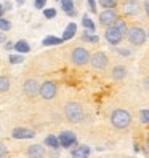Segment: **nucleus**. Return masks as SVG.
<instances>
[{"instance_id":"b1692460","label":"nucleus","mask_w":149,"mask_h":158,"mask_svg":"<svg viewBox=\"0 0 149 158\" xmlns=\"http://www.w3.org/2000/svg\"><path fill=\"white\" fill-rule=\"evenodd\" d=\"M61 10L64 13L74 11V0H61Z\"/></svg>"},{"instance_id":"473e14b6","label":"nucleus","mask_w":149,"mask_h":158,"mask_svg":"<svg viewBox=\"0 0 149 158\" xmlns=\"http://www.w3.org/2000/svg\"><path fill=\"white\" fill-rule=\"evenodd\" d=\"M88 5H90L91 13H98V10H96V2H95V0H88Z\"/></svg>"},{"instance_id":"dca6fc26","label":"nucleus","mask_w":149,"mask_h":158,"mask_svg":"<svg viewBox=\"0 0 149 158\" xmlns=\"http://www.w3.org/2000/svg\"><path fill=\"white\" fill-rule=\"evenodd\" d=\"M13 50L18 51V54H26L31 51V45L27 43L26 40H18L15 45H13Z\"/></svg>"},{"instance_id":"f03ea898","label":"nucleus","mask_w":149,"mask_h":158,"mask_svg":"<svg viewBox=\"0 0 149 158\" xmlns=\"http://www.w3.org/2000/svg\"><path fill=\"white\" fill-rule=\"evenodd\" d=\"M111 125H112L116 129H128L130 125H132V114L128 112L127 109H116L111 114Z\"/></svg>"},{"instance_id":"4c0bfd02","label":"nucleus","mask_w":149,"mask_h":158,"mask_svg":"<svg viewBox=\"0 0 149 158\" xmlns=\"http://www.w3.org/2000/svg\"><path fill=\"white\" fill-rule=\"evenodd\" d=\"M144 10H146V13L149 16V0H146V2H144Z\"/></svg>"},{"instance_id":"ea45409f","label":"nucleus","mask_w":149,"mask_h":158,"mask_svg":"<svg viewBox=\"0 0 149 158\" xmlns=\"http://www.w3.org/2000/svg\"><path fill=\"white\" fill-rule=\"evenodd\" d=\"M16 3H18V5H23V3H24V0H16Z\"/></svg>"},{"instance_id":"1a4fd4ad","label":"nucleus","mask_w":149,"mask_h":158,"mask_svg":"<svg viewBox=\"0 0 149 158\" xmlns=\"http://www.w3.org/2000/svg\"><path fill=\"white\" fill-rule=\"evenodd\" d=\"M98 19H99V24L103 27H109L119 19V13H117V10H103L99 13Z\"/></svg>"},{"instance_id":"bb28decb","label":"nucleus","mask_w":149,"mask_h":158,"mask_svg":"<svg viewBox=\"0 0 149 158\" xmlns=\"http://www.w3.org/2000/svg\"><path fill=\"white\" fill-rule=\"evenodd\" d=\"M8 61H10L11 64H21L24 61V58H23V54H10V56H8Z\"/></svg>"},{"instance_id":"c756f323","label":"nucleus","mask_w":149,"mask_h":158,"mask_svg":"<svg viewBox=\"0 0 149 158\" xmlns=\"http://www.w3.org/2000/svg\"><path fill=\"white\" fill-rule=\"evenodd\" d=\"M7 156H8V147L3 142H0V158H7Z\"/></svg>"},{"instance_id":"a19ab883","label":"nucleus","mask_w":149,"mask_h":158,"mask_svg":"<svg viewBox=\"0 0 149 158\" xmlns=\"http://www.w3.org/2000/svg\"><path fill=\"white\" fill-rule=\"evenodd\" d=\"M146 142L149 144V131H147V137H146Z\"/></svg>"},{"instance_id":"f8f14e48","label":"nucleus","mask_w":149,"mask_h":158,"mask_svg":"<svg viewBox=\"0 0 149 158\" xmlns=\"http://www.w3.org/2000/svg\"><path fill=\"white\" fill-rule=\"evenodd\" d=\"M11 137L13 139H20V141H24V139H34L35 137V131L31 128L26 126H18L11 131Z\"/></svg>"},{"instance_id":"a878e982","label":"nucleus","mask_w":149,"mask_h":158,"mask_svg":"<svg viewBox=\"0 0 149 158\" xmlns=\"http://www.w3.org/2000/svg\"><path fill=\"white\" fill-rule=\"evenodd\" d=\"M82 40H83V42H90V43H98V42H99L98 35H90L88 32L82 34Z\"/></svg>"},{"instance_id":"58836bf2","label":"nucleus","mask_w":149,"mask_h":158,"mask_svg":"<svg viewBox=\"0 0 149 158\" xmlns=\"http://www.w3.org/2000/svg\"><path fill=\"white\" fill-rule=\"evenodd\" d=\"M3 13H5V10H3V5L0 3V18H3Z\"/></svg>"},{"instance_id":"f704fd0d","label":"nucleus","mask_w":149,"mask_h":158,"mask_svg":"<svg viewBox=\"0 0 149 158\" xmlns=\"http://www.w3.org/2000/svg\"><path fill=\"white\" fill-rule=\"evenodd\" d=\"M50 156H51V158H58V156H59V150H51V152H50Z\"/></svg>"},{"instance_id":"7c9ffc66","label":"nucleus","mask_w":149,"mask_h":158,"mask_svg":"<svg viewBox=\"0 0 149 158\" xmlns=\"http://www.w3.org/2000/svg\"><path fill=\"white\" fill-rule=\"evenodd\" d=\"M45 5H46V0H35L34 2V6L37 8V10H42Z\"/></svg>"},{"instance_id":"20e7f679","label":"nucleus","mask_w":149,"mask_h":158,"mask_svg":"<svg viewBox=\"0 0 149 158\" xmlns=\"http://www.w3.org/2000/svg\"><path fill=\"white\" fill-rule=\"evenodd\" d=\"M90 58H91L90 51L87 48H83V46H77V48H74L72 53H71V62L77 67L87 66L90 62Z\"/></svg>"},{"instance_id":"9d476101","label":"nucleus","mask_w":149,"mask_h":158,"mask_svg":"<svg viewBox=\"0 0 149 158\" xmlns=\"http://www.w3.org/2000/svg\"><path fill=\"white\" fill-rule=\"evenodd\" d=\"M104 39H106V42H107L109 45H114V46H117V45L122 43V40H124V35L120 34V32L116 29L114 26H109V27H106Z\"/></svg>"},{"instance_id":"0eeeda50","label":"nucleus","mask_w":149,"mask_h":158,"mask_svg":"<svg viewBox=\"0 0 149 158\" xmlns=\"http://www.w3.org/2000/svg\"><path fill=\"white\" fill-rule=\"evenodd\" d=\"M58 137V142H59V147H64V148H74L77 144V136L74 134L72 131H63L59 133Z\"/></svg>"},{"instance_id":"6ab92c4d","label":"nucleus","mask_w":149,"mask_h":158,"mask_svg":"<svg viewBox=\"0 0 149 158\" xmlns=\"http://www.w3.org/2000/svg\"><path fill=\"white\" fill-rule=\"evenodd\" d=\"M11 88V80L7 75H0V93H7Z\"/></svg>"},{"instance_id":"aec40b11","label":"nucleus","mask_w":149,"mask_h":158,"mask_svg":"<svg viewBox=\"0 0 149 158\" xmlns=\"http://www.w3.org/2000/svg\"><path fill=\"white\" fill-rule=\"evenodd\" d=\"M63 43V39H58V37H53V35H48V37H45L42 45L45 46H53V45H61Z\"/></svg>"},{"instance_id":"6e6552de","label":"nucleus","mask_w":149,"mask_h":158,"mask_svg":"<svg viewBox=\"0 0 149 158\" xmlns=\"http://www.w3.org/2000/svg\"><path fill=\"white\" fill-rule=\"evenodd\" d=\"M39 88H40V83L37 81L35 78H27L23 83V93L29 99H34V98L39 96Z\"/></svg>"},{"instance_id":"393cba45","label":"nucleus","mask_w":149,"mask_h":158,"mask_svg":"<svg viewBox=\"0 0 149 158\" xmlns=\"http://www.w3.org/2000/svg\"><path fill=\"white\" fill-rule=\"evenodd\" d=\"M11 29V23L5 19V18H0V32H8Z\"/></svg>"},{"instance_id":"39448f33","label":"nucleus","mask_w":149,"mask_h":158,"mask_svg":"<svg viewBox=\"0 0 149 158\" xmlns=\"http://www.w3.org/2000/svg\"><path fill=\"white\" fill-rule=\"evenodd\" d=\"M58 94V85L53 80H45L39 88V96L43 101H51Z\"/></svg>"},{"instance_id":"412c9836","label":"nucleus","mask_w":149,"mask_h":158,"mask_svg":"<svg viewBox=\"0 0 149 158\" xmlns=\"http://www.w3.org/2000/svg\"><path fill=\"white\" fill-rule=\"evenodd\" d=\"M116 29L122 34L124 37H125V34H127V31H128V26H127V23H125V19H117L114 24H112Z\"/></svg>"},{"instance_id":"cd10ccee","label":"nucleus","mask_w":149,"mask_h":158,"mask_svg":"<svg viewBox=\"0 0 149 158\" xmlns=\"http://www.w3.org/2000/svg\"><path fill=\"white\" fill-rule=\"evenodd\" d=\"M43 16L46 18V19H53V18L56 16V10H55V8H45V10H43Z\"/></svg>"},{"instance_id":"a211bd4d","label":"nucleus","mask_w":149,"mask_h":158,"mask_svg":"<svg viewBox=\"0 0 149 158\" xmlns=\"http://www.w3.org/2000/svg\"><path fill=\"white\" fill-rule=\"evenodd\" d=\"M77 32V24L76 23H69L66 26V29H64V34H63V42L64 40H71L74 35Z\"/></svg>"},{"instance_id":"c85d7f7f","label":"nucleus","mask_w":149,"mask_h":158,"mask_svg":"<svg viewBox=\"0 0 149 158\" xmlns=\"http://www.w3.org/2000/svg\"><path fill=\"white\" fill-rule=\"evenodd\" d=\"M139 115H141V122H143L144 125H149V110L143 109L141 112H139Z\"/></svg>"},{"instance_id":"4be33fe9","label":"nucleus","mask_w":149,"mask_h":158,"mask_svg":"<svg viewBox=\"0 0 149 158\" xmlns=\"http://www.w3.org/2000/svg\"><path fill=\"white\" fill-rule=\"evenodd\" d=\"M99 5L104 8V10H116L117 8V0H98Z\"/></svg>"},{"instance_id":"ddd939ff","label":"nucleus","mask_w":149,"mask_h":158,"mask_svg":"<svg viewBox=\"0 0 149 158\" xmlns=\"http://www.w3.org/2000/svg\"><path fill=\"white\" fill-rule=\"evenodd\" d=\"M45 155H46V150L42 144H32L26 150L27 158H45Z\"/></svg>"},{"instance_id":"423d86ee","label":"nucleus","mask_w":149,"mask_h":158,"mask_svg":"<svg viewBox=\"0 0 149 158\" xmlns=\"http://www.w3.org/2000/svg\"><path fill=\"white\" fill-rule=\"evenodd\" d=\"M143 10V5L139 0H125L122 3V15L125 16H136Z\"/></svg>"},{"instance_id":"7ed1b4c3","label":"nucleus","mask_w":149,"mask_h":158,"mask_svg":"<svg viewBox=\"0 0 149 158\" xmlns=\"http://www.w3.org/2000/svg\"><path fill=\"white\" fill-rule=\"evenodd\" d=\"M125 37H127V40L130 42V45H135V46L144 45V42H146V39H147V35H146L144 29H141L139 26H132V27H128V31H127Z\"/></svg>"},{"instance_id":"2eb2a0df","label":"nucleus","mask_w":149,"mask_h":158,"mask_svg":"<svg viewBox=\"0 0 149 158\" xmlns=\"http://www.w3.org/2000/svg\"><path fill=\"white\" fill-rule=\"evenodd\" d=\"M128 75V70L125 66H116L112 70H111V78H112L114 81H122L125 80Z\"/></svg>"},{"instance_id":"c9c22d12","label":"nucleus","mask_w":149,"mask_h":158,"mask_svg":"<svg viewBox=\"0 0 149 158\" xmlns=\"http://www.w3.org/2000/svg\"><path fill=\"white\" fill-rule=\"evenodd\" d=\"M13 45L15 43H11V42H5V50H13Z\"/></svg>"},{"instance_id":"5701e85b","label":"nucleus","mask_w":149,"mask_h":158,"mask_svg":"<svg viewBox=\"0 0 149 158\" xmlns=\"http://www.w3.org/2000/svg\"><path fill=\"white\" fill-rule=\"evenodd\" d=\"M82 26L85 27L88 32H95V29H96V27H95V23H93L88 16H83V18H82Z\"/></svg>"},{"instance_id":"f3484780","label":"nucleus","mask_w":149,"mask_h":158,"mask_svg":"<svg viewBox=\"0 0 149 158\" xmlns=\"http://www.w3.org/2000/svg\"><path fill=\"white\" fill-rule=\"evenodd\" d=\"M43 144L48 148H51V150H59V142H58V137L55 134H48V136H46Z\"/></svg>"},{"instance_id":"4468645a","label":"nucleus","mask_w":149,"mask_h":158,"mask_svg":"<svg viewBox=\"0 0 149 158\" xmlns=\"http://www.w3.org/2000/svg\"><path fill=\"white\" fill-rule=\"evenodd\" d=\"M90 153H91L90 147L85 144H80V145H76L74 148H71V158H88Z\"/></svg>"},{"instance_id":"72a5a7b5","label":"nucleus","mask_w":149,"mask_h":158,"mask_svg":"<svg viewBox=\"0 0 149 158\" xmlns=\"http://www.w3.org/2000/svg\"><path fill=\"white\" fill-rule=\"evenodd\" d=\"M11 8H13L11 2H5V3H3V10H5V11H10Z\"/></svg>"},{"instance_id":"9b49d317","label":"nucleus","mask_w":149,"mask_h":158,"mask_svg":"<svg viewBox=\"0 0 149 158\" xmlns=\"http://www.w3.org/2000/svg\"><path fill=\"white\" fill-rule=\"evenodd\" d=\"M107 62H109V58H107V54L103 53V51H98V53H95V54H91V58H90L91 67L96 69V70L104 69V67L107 66Z\"/></svg>"},{"instance_id":"f257e3e1","label":"nucleus","mask_w":149,"mask_h":158,"mask_svg":"<svg viewBox=\"0 0 149 158\" xmlns=\"http://www.w3.org/2000/svg\"><path fill=\"white\" fill-rule=\"evenodd\" d=\"M63 114H64V118L68 120L69 123H82L85 120V110H83V106L77 101H71L68 102L63 109Z\"/></svg>"},{"instance_id":"2f4dec72","label":"nucleus","mask_w":149,"mask_h":158,"mask_svg":"<svg viewBox=\"0 0 149 158\" xmlns=\"http://www.w3.org/2000/svg\"><path fill=\"white\" fill-rule=\"evenodd\" d=\"M117 53L122 54V56H130V54H132V51L127 50V48H117Z\"/></svg>"},{"instance_id":"e433bc0d","label":"nucleus","mask_w":149,"mask_h":158,"mask_svg":"<svg viewBox=\"0 0 149 158\" xmlns=\"http://www.w3.org/2000/svg\"><path fill=\"white\" fill-rule=\"evenodd\" d=\"M7 42V37H5V34L3 32H0V43H5Z\"/></svg>"}]
</instances>
